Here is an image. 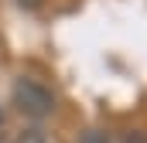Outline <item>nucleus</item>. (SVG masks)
I'll list each match as a JSON object with an SVG mask.
<instances>
[{
  "mask_svg": "<svg viewBox=\"0 0 147 143\" xmlns=\"http://www.w3.org/2000/svg\"><path fill=\"white\" fill-rule=\"evenodd\" d=\"M17 143H48V140H45L41 133H21V136H17Z\"/></svg>",
  "mask_w": 147,
  "mask_h": 143,
  "instance_id": "3",
  "label": "nucleus"
},
{
  "mask_svg": "<svg viewBox=\"0 0 147 143\" xmlns=\"http://www.w3.org/2000/svg\"><path fill=\"white\" fill-rule=\"evenodd\" d=\"M14 106L17 112H24V116H31V119H45V116H51V109H55V96L34 82V78H17L14 82Z\"/></svg>",
  "mask_w": 147,
  "mask_h": 143,
  "instance_id": "1",
  "label": "nucleus"
},
{
  "mask_svg": "<svg viewBox=\"0 0 147 143\" xmlns=\"http://www.w3.org/2000/svg\"><path fill=\"white\" fill-rule=\"evenodd\" d=\"M120 143H147V136H140V133H130V136H123Z\"/></svg>",
  "mask_w": 147,
  "mask_h": 143,
  "instance_id": "4",
  "label": "nucleus"
},
{
  "mask_svg": "<svg viewBox=\"0 0 147 143\" xmlns=\"http://www.w3.org/2000/svg\"><path fill=\"white\" fill-rule=\"evenodd\" d=\"M21 3H24V7H38L41 0H21Z\"/></svg>",
  "mask_w": 147,
  "mask_h": 143,
  "instance_id": "5",
  "label": "nucleus"
},
{
  "mask_svg": "<svg viewBox=\"0 0 147 143\" xmlns=\"http://www.w3.org/2000/svg\"><path fill=\"white\" fill-rule=\"evenodd\" d=\"M79 143H110V140H106V133H99V130H86V133L79 136Z\"/></svg>",
  "mask_w": 147,
  "mask_h": 143,
  "instance_id": "2",
  "label": "nucleus"
}]
</instances>
